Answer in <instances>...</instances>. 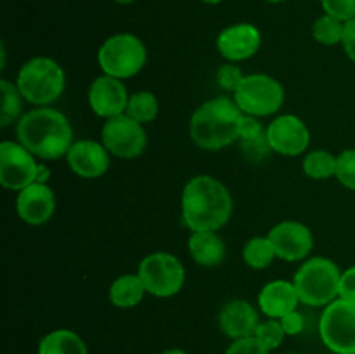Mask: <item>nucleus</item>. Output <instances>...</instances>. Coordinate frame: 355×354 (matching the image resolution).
Returning <instances> with one entry per match:
<instances>
[{"label":"nucleus","mask_w":355,"mask_h":354,"mask_svg":"<svg viewBox=\"0 0 355 354\" xmlns=\"http://www.w3.org/2000/svg\"><path fill=\"white\" fill-rule=\"evenodd\" d=\"M205 3H210V6H215V3H220L224 2V0H203Z\"/></svg>","instance_id":"obj_40"},{"label":"nucleus","mask_w":355,"mask_h":354,"mask_svg":"<svg viewBox=\"0 0 355 354\" xmlns=\"http://www.w3.org/2000/svg\"><path fill=\"white\" fill-rule=\"evenodd\" d=\"M288 354H300V353H288Z\"/></svg>","instance_id":"obj_42"},{"label":"nucleus","mask_w":355,"mask_h":354,"mask_svg":"<svg viewBox=\"0 0 355 354\" xmlns=\"http://www.w3.org/2000/svg\"><path fill=\"white\" fill-rule=\"evenodd\" d=\"M37 156L19 141L0 142V184L9 191H21L35 183Z\"/></svg>","instance_id":"obj_11"},{"label":"nucleus","mask_w":355,"mask_h":354,"mask_svg":"<svg viewBox=\"0 0 355 354\" xmlns=\"http://www.w3.org/2000/svg\"><path fill=\"white\" fill-rule=\"evenodd\" d=\"M276 257V250L269 236H253L243 246V260L252 269H266Z\"/></svg>","instance_id":"obj_24"},{"label":"nucleus","mask_w":355,"mask_h":354,"mask_svg":"<svg viewBox=\"0 0 355 354\" xmlns=\"http://www.w3.org/2000/svg\"><path fill=\"white\" fill-rule=\"evenodd\" d=\"M279 321H281V325H283L284 333H286V335L295 337V335H298V333L304 332L305 319H304V316H302V312H298L297 309L291 312H288V314H284Z\"/></svg>","instance_id":"obj_35"},{"label":"nucleus","mask_w":355,"mask_h":354,"mask_svg":"<svg viewBox=\"0 0 355 354\" xmlns=\"http://www.w3.org/2000/svg\"><path fill=\"white\" fill-rule=\"evenodd\" d=\"M139 278L153 297L168 298L179 294L186 283V269L173 253L153 252L139 264Z\"/></svg>","instance_id":"obj_8"},{"label":"nucleus","mask_w":355,"mask_h":354,"mask_svg":"<svg viewBox=\"0 0 355 354\" xmlns=\"http://www.w3.org/2000/svg\"><path fill=\"white\" fill-rule=\"evenodd\" d=\"M270 149L283 156L304 155L311 144V130L297 115H279L266 127Z\"/></svg>","instance_id":"obj_12"},{"label":"nucleus","mask_w":355,"mask_h":354,"mask_svg":"<svg viewBox=\"0 0 355 354\" xmlns=\"http://www.w3.org/2000/svg\"><path fill=\"white\" fill-rule=\"evenodd\" d=\"M38 354H89V349L78 333L59 328L42 337L38 342Z\"/></svg>","instance_id":"obj_22"},{"label":"nucleus","mask_w":355,"mask_h":354,"mask_svg":"<svg viewBox=\"0 0 355 354\" xmlns=\"http://www.w3.org/2000/svg\"><path fill=\"white\" fill-rule=\"evenodd\" d=\"M194 262L203 267L220 266L225 259V243L217 231H196L187 239Z\"/></svg>","instance_id":"obj_20"},{"label":"nucleus","mask_w":355,"mask_h":354,"mask_svg":"<svg viewBox=\"0 0 355 354\" xmlns=\"http://www.w3.org/2000/svg\"><path fill=\"white\" fill-rule=\"evenodd\" d=\"M162 354H187L184 349H166Z\"/></svg>","instance_id":"obj_38"},{"label":"nucleus","mask_w":355,"mask_h":354,"mask_svg":"<svg viewBox=\"0 0 355 354\" xmlns=\"http://www.w3.org/2000/svg\"><path fill=\"white\" fill-rule=\"evenodd\" d=\"M159 111V103L156 96L149 90H139V92L130 94L127 104V111L125 115L132 118V120L139 121V124L146 125L156 120Z\"/></svg>","instance_id":"obj_25"},{"label":"nucleus","mask_w":355,"mask_h":354,"mask_svg":"<svg viewBox=\"0 0 355 354\" xmlns=\"http://www.w3.org/2000/svg\"><path fill=\"white\" fill-rule=\"evenodd\" d=\"M16 212L23 222L42 226L52 219L55 212V194L49 184L33 183L17 191Z\"/></svg>","instance_id":"obj_17"},{"label":"nucleus","mask_w":355,"mask_h":354,"mask_svg":"<svg viewBox=\"0 0 355 354\" xmlns=\"http://www.w3.org/2000/svg\"><path fill=\"white\" fill-rule=\"evenodd\" d=\"M14 82L26 103L38 108L51 106L64 92L66 73L52 58L37 56L21 66Z\"/></svg>","instance_id":"obj_4"},{"label":"nucleus","mask_w":355,"mask_h":354,"mask_svg":"<svg viewBox=\"0 0 355 354\" xmlns=\"http://www.w3.org/2000/svg\"><path fill=\"white\" fill-rule=\"evenodd\" d=\"M253 337H255L266 349L274 351L283 344L286 333H284V328L283 325H281L279 319L267 318L263 319V321H260V325L257 326L255 335Z\"/></svg>","instance_id":"obj_29"},{"label":"nucleus","mask_w":355,"mask_h":354,"mask_svg":"<svg viewBox=\"0 0 355 354\" xmlns=\"http://www.w3.org/2000/svg\"><path fill=\"white\" fill-rule=\"evenodd\" d=\"M262 45V33L252 23H236L224 28L217 37V51L229 62L253 58Z\"/></svg>","instance_id":"obj_15"},{"label":"nucleus","mask_w":355,"mask_h":354,"mask_svg":"<svg viewBox=\"0 0 355 354\" xmlns=\"http://www.w3.org/2000/svg\"><path fill=\"white\" fill-rule=\"evenodd\" d=\"M17 141L37 158L59 160L68 155L73 127L66 115L51 106H40L24 113L16 121Z\"/></svg>","instance_id":"obj_2"},{"label":"nucleus","mask_w":355,"mask_h":354,"mask_svg":"<svg viewBox=\"0 0 355 354\" xmlns=\"http://www.w3.org/2000/svg\"><path fill=\"white\" fill-rule=\"evenodd\" d=\"M148 61L144 42L134 33H116L103 42L97 52V62L104 75L127 80L139 75Z\"/></svg>","instance_id":"obj_6"},{"label":"nucleus","mask_w":355,"mask_h":354,"mask_svg":"<svg viewBox=\"0 0 355 354\" xmlns=\"http://www.w3.org/2000/svg\"><path fill=\"white\" fill-rule=\"evenodd\" d=\"M335 177L347 189L355 191V148L343 149L340 155H336Z\"/></svg>","instance_id":"obj_30"},{"label":"nucleus","mask_w":355,"mask_h":354,"mask_svg":"<svg viewBox=\"0 0 355 354\" xmlns=\"http://www.w3.org/2000/svg\"><path fill=\"white\" fill-rule=\"evenodd\" d=\"M343 30H345L343 21L336 19L329 14H324L319 19H315L314 26H312V37L322 45H336L342 44Z\"/></svg>","instance_id":"obj_28"},{"label":"nucleus","mask_w":355,"mask_h":354,"mask_svg":"<svg viewBox=\"0 0 355 354\" xmlns=\"http://www.w3.org/2000/svg\"><path fill=\"white\" fill-rule=\"evenodd\" d=\"M245 113L227 96L208 99L189 120V135L194 144L207 151L227 148L239 139Z\"/></svg>","instance_id":"obj_3"},{"label":"nucleus","mask_w":355,"mask_h":354,"mask_svg":"<svg viewBox=\"0 0 355 354\" xmlns=\"http://www.w3.org/2000/svg\"><path fill=\"white\" fill-rule=\"evenodd\" d=\"M245 73L241 71L239 66H236V62H225L224 66H220L217 71V83L227 92H236L239 85H241L243 78H245Z\"/></svg>","instance_id":"obj_31"},{"label":"nucleus","mask_w":355,"mask_h":354,"mask_svg":"<svg viewBox=\"0 0 355 354\" xmlns=\"http://www.w3.org/2000/svg\"><path fill=\"white\" fill-rule=\"evenodd\" d=\"M232 196L225 184L200 174L186 183L180 196L182 221L193 233L218 231L232 215Z\"/></svg>","instance_id":"obj_1"},{"label":"nucleus","mask_w":355,"mask_h":354,"mask_svg":"<svg viewBox=\"0 0 355 354\" xmlns=\"http://www.w3.org/2000/svg\"><path fill=\"white\" fill-rule=\"evenodd\" d=\"M342 271L328 257H312L300 266L293 278L302 304L326 307L340 297Z\"/></svg>","instance_id":"obj_5"},{"label":"nucleus","mask_w":355,"mask_h":354,"mask_svg":"<svg viewBox=\"0 0 355 354\" xmlns=\"http://www.w3.org/2000/svg\"><path fill=\"white\" fill-rule=\"evenodd\" d=\"M116 3H121V6H127V3H132L135 2V0H114Z\"/></svg>","instance_id":"obj_39"},{"label":"nucleus","mask_w":355,"mask_h":354,"mask_svg":"<svg viewBox=\"0 0 355 354\" xmlns=\"http://www.w3.org/2000/svg\"><path fill=\"white\" fill-rule=\"evenodd\" d=\"M319 335L333 354H355V304L336 298L319 319Z\"/></svg>","instance_id":"obj_9"},{"label":"nucleus","mask_w":355,"mask_h":354,"mask_svg":"<svg viewBox=\"0 0 355 354\" xmlns=\"http://www.w3.org/2000/svg\"><path fill=\"white\" fill-rule=\"evenodd\" d=\"M342 45H343V51H345V54L349 56L350 61L355 62V17L345 23Z\"/></svg>","instance_id":"obj_36"},{"label":"nucleus","mask_w":355,"mask_h":354,"mask_svg":"<svg viewBox=\"0 0 355 354\" xmlns=\"http://www.w3.org/2000/svg\"><path fill=\"white\" fill-rule=\"evenodd\" d=\"M321 3L326 14L343 23L355 17V0H321Z\"/></svg>","instance_id":"obj_32"},{"label":"nucleus","mask_w":355,"mask_h":354,"mask_svg":"<svg viewBox=\"0 0 355 354\" xmlns=\"http://www.w3.org/2000/svg\"><path fill=\"white\" fill-rule=\"evenodd\" d=\"M238 142L246 158L252 162H260L272 151L269 141H267V130L263 128V125L260 124L259 118L248 117V115H245L243 118Z\"/></svg>","instance_id":"obj_21"},{"label":"nucleus","mask_w":355,"mask_h":354,"mask_svg":"<svg viewBox=\"0 0 355 354\" xmlns=\"http://www.w3.org/2000/svg\"><path fill=\"white\" fill-rule=\"evenodd\" d=\"M343 301L355 304V266L349 267L342 273L340 278V297Z\"/></svg>","instance_id":"obj_34"},{"label":"nucleus","mask_w":355,"mask_h":354,"mask_svg":"<svg viewBox=\"0 0 355 354\" xmlns=\"http://www.w3.org/2000/svg\"><path fill=\"white\" fill-rule=\"evenodd\" d=\"M101 142L116 158L132 160L144 153L148 146V135L144 125L123 113L104 121Z\"/></svg>","instance_id":"obj_10"},{"label":"nucleus","mask_w":355,"mask_h":354,"mask_svg":"<svg viewBox=\"0 0 355 354\" xmlns=\"http://www.w3.org/2000/svg\"><path fill=\"white\" fill-rule=\"evenodd\" d=\"M305 176L314 180H326L335 177L336 174V155L326 149H314L305 155L302 163Z\"/></svg>","instance_id":"obj_27"},{"label":"nucleus","mask_w":355,"mask_h":354,"mask_svg":"<svg viewBox=\"0 0 355 354\" xmlns=\"http://www.w3.org/2000/svg\"><path fill=\"white\" fill-rule=\"evenodd\" d=\"M51 179V169H49L45 163H38L37 169V177H35V183L38 184H47Z\"/></svg>","instance_id":"obj_37"},{"label":"nucleus","mask_w":355,"mask_h":354,"mask_svg":"<svg viewBox=\"0 0 355 354\" xmlns=\"http://www.w3.org/2000/svg\"><path fill=\"white\" fill-rule=\"evenodd\" d=\"M225 354H270V351L266 349L255 337H246V339L232 340Z\"/></svg>","instance_id":"obj_33"},{"label":"nucleus","mask_w":355,"mask_h":354,"mask_svg":"<svg viewBox=\"0 0 355 354\" xmlns=\"http://www.w3.org/2000/svg\"><path fill=\"white\" fill-rule=\"evenodd\" d=\"M128 97L130 94L125 87L123 80L103 73L90 83L87 99H89V106L94 115L104 118V120H110V118L123 115L127 111Z\"/></svg>","instance_id":"obj_14"},{"label":"nucleus","mask_w":355,"mask_h":354,"mask_svg":"<svg viewBox=\"0 0 355 354\" xmlns=\"http://www.w3.org/2000/svg\"><path fill=\"white\" fill-rule=\"evenodd\" d=\"M269 239L272 242L277 259L286 262L307 259L314 246V236L311 229L298 221H281L269 231Z\"/></svg>","instance_id":"obj_13"},{"label":"nucleus","mask_w":355,"mask_h":354,"mask_svg":"<svg viewBox=\"0 0 355 354\" xmlns=\"http://www.w3.org/2000/svg\"><path fill=\"white\" fill-rule=\"evenodd\" d=\"M259 325V311L243 298L229 301L218 312V326H220L222 333L232 340L253 337Z\"/></svg>","instance_id":"obj_18"},{"label":"nucleus","mask_w":355,"mask_h":354,"mask_svg":"<svg viewBox=\"0 0 355 354\" xmlns=\"http://www.w3.org/2000/svg\"><path fill=\"white\" fill-rule=\"evenodd\" d=\"M232 99L248 117H270L283 106L284 89L274 76L266 73H252L243 78L241 85L232 94Z\"/></svg>","instance_id":"obj_7"},{"label":"nucleus","mask_w":355,"mask_h":354,"mask_svg":"<svg viewBox=\"0 0 355 354\" xmlns=\"http://www.w3.org/2000/svg\"><path fill=\"white\" fill-rule=\"evenodd\" d=\"M111 153L94 139L75 141L66 155L69 170L82 179H99L110 170Z\"/></svg>","instance_id":"obj_16"},{"label":"nucleus","mask_w":355,"mask_h":354,"mask_svg":"<svg viewBox=\"0 0 355 354\" xmlns=\"http://www.w3.org/2000/svg\"><path fill=\"white\" fill-rule=\"evenodd\" d=\"M146 294L148 292L139 274H121L111 283L110 302L114 307L130 309L141 304Z\"/></svg>","instance_id":"obj_23"},{"label":"nucleus","mask_w":355,"mask_h":354,"mask_svg":"<svg viewBox=\"0 0 355 354\" xmlns=\"http://www.w3.org/2000/svg\"><path fill=\"white\" fill-rule=\"evenodd\" d=\"M0 90H2V108H0V127L6 128L10 124L19 120L23 117V94L17 89L16 82H9L3 78L0 82Z\"/></svg>","instance_id":"obj_26"},{"label":"nucleus","mask_w":355,"mask_h":354,"mask_svg":"<svg viewBox=\"0 0 355 354\" xmlns=\"http://www.w3.org/2000/svg\"><path fill=\"white\" fill-rule=\"evenodd\" d=\"M266 2H269V3H281V2H284V0H266Z\"/></svg>","instance_id":"obj_41"},{"label":"nucleus","mask_w":355,"mask_h":354,"mask_svg":"<svg viewBox=\"0 0 355 354\" xmlns=\"http://www.w3.org/2000/svg\"><path fill=\"white\" fill-rule=\"evenodd\" d=\"M257 302H259V309L263 316L281 319L284 314L298 307L300 297H298L293 281L274 280L270 283L263 285Z\"/></svg>","instance_id":"obj_19"}]
</instances>
